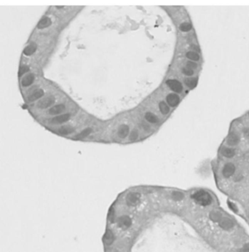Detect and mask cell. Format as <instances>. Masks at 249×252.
<instances>
[{
  "label": "cell",
  "mask_w": 249,
  "mask_h": 252,
  "mask_svg": "<svg viewBox=\"0 0 249 252\" xmlns=\"http://www.w3.org/2000/svg\"><path fill=\"white\" fill-rule=\"evenodd\" d=\"M118 136L121 139H125L129 133V127L127 125H122L118 129Z\"/></svg>",
  "instance_id": "obj_11"
},
{
  "label": "cell",
  "mask_w": 249,
  "mask_h": 252,
  "mask_svg": "<svg viewBox=\"0 0 249 252\" xmlns=\"http://www.w3.org/2000/svg\"><path fill=\"white\" fill-rule=\"evenodd\" d=\"M141 196L139 193L133 192L128 195L126 198V202L129 205H136L140 203Z\"/></svg>",
  "instance_id": "obj_5"
},
{
  "label": "cell",
  "mask_w": 249,
  "mask_h": 252,
  "mask_svg": "<svg viewBox=\"0 0 249 252\" xmlns=\"http://www.w3.org/2000/svg\"><path fill=\"white\" fill-rule=\"evenodd\" d=\"M70 119V115L69 114H64V115H59V116L56 117L52 119V122L55 124H60L66 122Z\"/></svg>",
  "instance_id": "obj_9"
},
{
  "label": "cell",
  "mask_w": 249,
  "mask_h": 252,
  "mask_svg": "<svg viewBox=\"0 0 249 252\" xmlns=\"http://www.w3.org/2000/svg\"><path fill=\"white\" fill-rule=\"evenodd\" d=\"M73 131H74V128L71 126H63L58 129L59 133L64 135L69 134V133H72Z\"/></svg>",
  "instance_id": "obj_20"
},
{
  "label": "cell",
  "mask_w": 249,
  "mask_h": 252,
  "mask_svg": "<svg viewBox=\"0 0 249 252\" xmlns=\"http://www.w3.org/2000/svg\"><path fill=\"white\" fill-rule=\"evenodd\" d=\"M182 73L187 76H192L194 74V71L188 67H184L182 69Z\"/></svg>",
  "instance_id": "obj_24"
},
{
  "label": "cell",
  "mask_w": 249,
  "mask_h": 252,
  "mask_svg": "<svg viewBox=\"0 0 249 252\" xmlns=\"http://www.w3.org/2000/svg\"><path fill=\"white\" fill-rule=\"evenodd\" d=\"M190 200L196 208L198 225L218 252H249L248 233L213 191L197 189Z\"/></svg>",
  "instance_id": "obj_2"
},
{
  "label": "cell",
  "mask_w": 249,
  "mask_h": 252,
  "mask_svg": "<svg viewBox=\"0 0 249 252\" xmlns=\"http://www.w3.org/2000/svg\"><path fill=\"white\" fill-rule=\"evenodd\" d=\"M36 44H34V43H32V44L29 45L24 49L23 53H24V54L26 55V56H30V55L33 54V53L36 51Z\"/></svg>",
  "instance_id": "obj_16"
},
{
  "label": "cell",
  "mask_w": 249,
  "mask_h": 252,
  "mask_svg": "<svg viewBox=\"0 0 249 252\" xmlns=\"http://www.w3.org/2000/svg\"><path fill=\"white\" fill-rule=\"evenodd\" d=\"M29 70V68L27 67V66H23V67H21L19 69V76L23 75V74L27 72Z\"/></svg>",
  "instance_id": "obj_25"
},
{
  "label": "cell",
  "mask_w": 249,
  "mask_h": 252,
  "mask_svg": "<svg viewBox=\"0 0 249 252\" xmlns=\"http://www.w3.org/2000/svg\"><path fill=\"white\" fill-rule=\"evenodd\" d=\"M55 102V98L53 96H49L47 98H44L43 100L39 101L38 103V106L41 109H45V108L49 107V106H52Z\"/></svg>",
  "instance_id": "obj_6"
},
{
  "label": "cell",
  "mask_w": 249,
  "mask_h": 252,
  "mask_svg": "<svg viewBox=\"0 0 249 252\" xmlns=\"http://www.w3.org/2000/svg\"><path fill=\"white\" fill-rule=\"evenodd\" d=\"M159 108H160V110L163 115H167V114L169 112L170 109L168 106V105L165 104V101H161L159 104Z\"/></svg>",
  "instance_id": "obj_21"
},
{
  "label": "cell",
  "mask_w": 249,
  "mask_h": 252,
  "mask_svg": "<svg viewBox=\"0 0 249 252\" xmlns=\"http://www.w3.org/2000/svg\"><path fill=\"white\" fill-rule=\"evenodd\" d=\"M192 25H191V23H188V22H184V23H181V24L180 25L179 29L181 32H187L190 31L191 29H192Z\"/></svg>",
  "instance_id": "obj_22"
},
{
  "label": "cell",
  "mask_w": 249,
  "mask_h": 252,
  "mask_svg": "<svg viewBox=\"0 0 249 252\" xmlns=\"http://www.w3.org/2000/svg\"><path fill=\"white\" fill-rule=\"evenodd\" d=\"M43 95H44V91H43V90L42 89L36 90V91H34L32 95H30V96L29 97L28 99H29V101H36V100L39 99V98H41Z\"/></svg>",
  "instance_id": "obj_14"
},
{
  "label": "cell",
  "mask_w": 249,
  "mask_h": 252,
  "mask_svg": "<svg viewBox=\"0 0 249 252\" xmlns=\"http://www.w3.org/2000/svg\"><path fill=\"white\" fill-rule=\"evenodd\" d=\"M187 67L193 70L194 69H196L198 67V64L196 63H195L194 61H188L187 63Z\"/></svg>",
  "instance_id": "obj_26"
},
{
  "label": "cell",
  "mask_w": 249,
  "mask_h": 252,
  "mask_svg": "<svg viewBox=\"0 0 249 252\" xmlns=\"http://www.w3.org/2000/svg\"><path fill=\"white\" fill-rule=\"evenodd\" d=\"M118 225L123 229H127L131 225V219L128 216H122L118 220Z\"/></svg>",
  "instance_id": "obj_8"
},
{
  "label": "cell",
  "mask_w": 249,
  "mask_h": 252,
  "mask_svg": "<svg viewBox=\"0 0 249 252\" xmlns=\"http://www.w3.org/2000/svg\"><path fill=\"white\" fill-rule=\"evenodd\" d=\"M138 138V132L136 130H133V131L130 133V139L132 141L136 140Z\"/></svg>",
  "instance_id": "obj_27"
},
{
  "label": "cell",
  "mask_w": 249,
  "mask_h": 252,
  "mask_svg": "<svg viewBox=\"0 0 249 252\" xmlns=\"http://www.w3.org/2000/svg\"><path fill=\"white\" fill-rule=\"evenodd\" d=\"M186 56L189 59L192 60V61H197L200 59V56L197 52L195 51H189L187 53Z\"/></svg>",
  "instance_id": "obj_19"
},
{
  "label": "cell",
  "mask_w": 249,
  "mask_h": 252,
  "mask_svg": "<svg viewBox=\"0 0 249 252\" xmlns=\"http://www.w3.org/2000/svg\"><path fill=\"white\" fill-rule=\"evenodd\" d=\"M114 239H115V238H114L113 233L110 230L106 231V233L104 235V240L105 243L107 245H111L113 243Z\"/></svg>",
  "instance_id": "obj_15"
},
{
  "label": "cell",
  "mask_w": 249,
  "mask_h": 252,
  "mask_svg": "<svg viewBox=\"0 0 249 252\" xmlns=\"http://www.w3.org/2000/svg\"><path fill=\"white\" fill-rule=\"evenodd\" d=\"M232 212L242 218L249 227V195L237 203L227 204Z\"/></svg>",
  "instance_id": "obj_3"
},
{
  "label": "cell",
  "mask_w": 249,
  "mask_h": 252,
  "mask_svg": "<svg viewBox=\"0 0 249 252\" xmlns=\"http://www.w3.org/2000/svg\"><path fill=\"white\" fill-rule=\"evenodd\" d=\"M166 84L172 91L176 93H181L183 90L182 84L176 80H168L166 82Z\"/></svg>",
  "instance_id": "obj_4"
},
{
  "label": "cell",
  "mask_w": 249,
  "mask_h": 252,
  "mask_svg": "<svg viewBox=\"0 0 249 252\" xmlns=\"http://www.w3.org/2000/svg\"><path fill=\"white\" fill-rule=\"evenodd\" d=\"M166 101H167L168 104H169L171 107H174L176 105H178V104L180 101V98L179 96L178 95H176V94L171 93L167 95V97H166Z\"/></svg>",
  "instance_id": "obj_7"
},
{
  "label": "cell",
  "mask_w": 249,
  "mask_h": 252,
  "mask_svg": "<svg viewBox=\"0 0 249 252\" xmlns=\"http://www.w3.org/2000/svg\"><path fill=\"white\" fill-rule=\"evenodd\" d=\"M91 132H92V129L91 128L85 129V130H82L80 134L77 135V138H78V139H82V138L86 137V136H88Z\"/></svg>",
  "instance_id": "obj_23"
},
{
  "label": "cell",
  "mask_w": 249,
  "mask_h": 252,
  "mask_svg": "<svg viewBox=\"0 0 249 252\" xmlns=\"http://www.w3.org/2000/svg\"><path fill=\"white\" fill-rule=\"evenodd\" d=\"M52 21L51 20L48 18V17H44L41 19L40 21L38 23V28L39 29H45L51 25Z\"/></svg>",
  "instance_id": "obj_12"
},
{
  "label": "cell",
  "mask_w": 249,
  "mask_h": 252,
  "mask_svg": "<svg viewBox=\"0 0 249 252\" xmlns=\"http://www.w3.org/2000/svg\"><path fill=\"white\" fill-rule=\"evenodd\" d=\"M65 109L66 107L64 104H58V105H56V106H54L52 108H50V110H49V114L52 115H58V114H60L63 112H64Z\"/></svg>",
  "instance_id": "obj_10"
},
{
  "label": "cell",
  "mask_w": 249,
  "mask_h": 252,
  "mask_svg": "<svg viewBox=\"0 0 249 252\" xmlns=\"http://www.w3.org/2000/svg\"><path fill=\"white\" fill-rule=\"evenodd\" d=\"M34 75L33 74H29L28 75H26V77H24L23 78L21 81V84L23 86L27 87L29 85H32V82H34Z\"/></svg>",
  "instance_id": "obj_13"
},
{
  "label": "cell",
  "mask_w": 249,
  "mask_h": 252,
  "mask_svg": "<svg viewBox=\"0 0 249 252\" xmlns=\"http://www.w3.org/2000/svg\"><path fill=\"white\" fill-rule=\"evenodd\" d=\"M212 170L227 203H237L249 193V112L232 122Z\"/></svg>",
  "instance_id": "obj_1"
},
{
  "label": "cell",
  "mask_w": 249,
  "mask_h": 252,
  "mask_svg": "<svg viewBox=\"0 0 249 252\" xmlns=\"http://www.w3.org/2000/svg\"><path fill=\"white\" fill-rule=\"evenodd\" d=\"M184 83H185L187 86H188L189 88L192 89V88H194L195 87H196L197 84H198V79L197 78H187L185 80Z\"/></svg>",
  "instance_id": "obj_17"
},
{
  "label": "cell",
  "mask_w": 249,
  "mask_h": 252,
  "mask_svg": "<svg viewBox=\"0 0 249 252\" xmlns=\"http://www.w3.org/2000/svg\"><path fill=\"white\" fill-rule=\"evenodd\" d=\"M145 118H146V119L148 122H151V123H156V122H158V118H157V117L153 113H151V112H147V113H146Z\"/></svg>",
  "instance_id": "obj_18"
}]
</instances>
